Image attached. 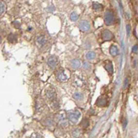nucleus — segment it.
<instances>
[{"mask_svg":"<svg viewBox=\"0 0 138 138\" xmlns=\"http://www.w3.org/2000/svg\"><path fill=\"white\" fill-rule=\"evenodd\" d=\"M68 119L69 121H70L72 123H76L79 121V117H80V112L78 110H72L69 111L67 114Z\"/></svg>","mask_w":138,"mask_h":138,"instance_id":"obj_1","label":"nucleus"},{"mask_svg":"<svg viewBox=\"0 0 138 138\" xmlns=\"http://www.w3.org/2000/svg\"><path fill=\"white\" fill-rule=\"evenodd\" d=\"M115 22V17L112 12L111 11H107L104 15V22L106 25L110 26L112 25Z\"/></svg>","mask_w":138,"mask_h":138,"instance_id":"obj_2","label":"nucleus"},{"mask_svg":"<svg viewBox=\"0 0 138 138\" xmlns=\"http://www.w3.org/2000/svg\"><path fill=\"white\" fill-rule=\"evenodd\" d=\"M46 95L51 102L56 99V93H55V89L52 88H49L46 92Z\"/></svg>","mask_w":138,"mask_h":138,"instance_id":"obj_3","label":"nucleus"},{"mask_svg":"<svg viewBox=\"0 0 138 138\" xmlns=\"http://www.w3.org/2000/svg\"><path fill=\"white\" fill-rule=\"evenodd\" d=\"M57 63H58V58L55 55H51L47 60V64L51 68H55Z\"/></svg>","mask_w":138,"mask_h":138,"instance_id":"obj_4","label":"nucleus"},{"mask_svg":"<svg viewBox=\"0 0 138 138\" xmlns=\"http://www.w3.org/2000/svg\"><path fill=\"white\" fill-rule=\"evenodd\" d=\"M79 29L83 32H88L90 30V24L87 21H82L79 25Z\"/></svg>","mask_w":138,"mask_h":138,"instance_id":"obj_5","label":"nucleus"},{"mask_svg":"<svg viewBox=\"0 0 138 138\" xmlns=\"http://www.w3.org/2000/svg\"><path fill=\"white\" fill-rule=\"evenodd\" d=\"M102 37L104 39V41H110L113 38V34L110 31L105 30L102 33Z\"/></svg>","mask_w":138,"mask_h":138,"instance_id":"obj_6","label":"nucleus"},{"mask_svg":"<svg viewBox=\"0 0 138 138\" xmlns=\"http://www.w3.org/2000/svg\"><path fill=\"white\" fill-rule=\"evenodd\" d=\"M56 78H57V79L61 82L66 81L67 80V76L65 75V74L64 73V70H62V69H60V70L57 71Z\"/></svg>","mask_w":138,"mask_h":138,"instance_id":"obj_7","label":"nucleus"},{"mask_svg":"<svg viewBox=\"0 0 138 138\" xmlns=\"http://www.w3.org/2000/svg\"><path fill=\"white\" fill-rule=\"evenodd\" d=\"M107 103H108V100H107L106 97L101 96L98 98V99H97L96 105L98 107H104V106H106Z\"/></svg>","mask_w":138,"mask_h":138,"instance_id":"obj_8","label":"nucleus"},{"mask_svg":"<svg viewBox=\"0 0 138 138\" xmlns=\"http://www.w3.org/2000/svg\"><path fill=\"white\" fill-rule=\"evenodd\" d=\"M80 65H81V62H80V60L79 59H74L73 60H71L70 62V66L71 68H73V69H78V68L80 67Z\"/></svg>","mask_w":138,"mask_h":138,"instance_id":"obj_9","label":"nucleus"},{"mask_svg":"<svg viewBox=\"0 0 138 138\" xmlns=\"http://www.w3.org/2000/svg\"><path fill=\"white\" fill-rule=\"evenodd\" d=\"M36 42H37V44L40 46H44V45L46 43V37H45V36H43V35H40V36L37 37V39H36Z\"/></svg>","mask_w":138,"mask_h":138,"instance_id":"obj_10","label":"nucleus"},{"mask_svg":"<svg viewBox=\"0 0 138 138\" xmlns=\"http://www.w3.org/2000/svg\"><path fill=\"white\" fill-rule=\"evenodd\" d=\"M44 123L47 127H49V128L54 127V121H53L51 118H50V117H47V118L45 119Z\"/></svg>","mask_w":138,"mask_h":138,"instance_id":"obj_11","label":"nucleus"},{"mask_svg":"<svg viewBox=\"0 0 138 138\" xmlns=\"http://www.w3.org/2000/svg\"><path fill=\"white\" fill-rule=\"evenodd\" d=\"M105 69H107V71L108 72L109 74H112L113 73V67H112V64L111 61H108L106 64H105Z\"/></svg>","mask_w":138,"mask_h":138,"instance_id":"obj_12","label":"nucleus"},{"mask_svg":"<svg viewBox=\"0 0 138 138\" xmlns=\"http://www.w3.org/2000/svg\"><path fill=\"white\" fill-rule=\"evenodd\" d=\"M58 124L60 127H67L68 126H69V121H68V119L65 117V118H63L61 119V120H60L58 121Z\"/></svg>","mask_w":138,"mask_h":138,"instance_id":"obj_13","label":"nucleus"},{"mask_svg":"<svg viewBox=\"0 0 138 138\" xmlns=\"http://www.w3.org/2000/svg\"><path fill=\"white\" fill-rule=\"evenodd\" d=\"M110 54L112 55V56H116L118 54V48L114 46V45H112V46L110 47Z\"/></svg>","mask_w":138,"mask_h":138,"instance_id":"obj_14","label":"nucleus"},{"mask_svg":"<svg viewBox=\"0 0 138 138\" xmlns=\"http://www.w3.org/2000/svg\"><path fill=\"white\" fill-rule=\"evenodd\" d=\"M96 57V53L94 52V51H88L87 54H86V58H87L88 60H94V58Z\"/></svg>","mask_w":138,"mask_h":138,"instance_id":"obj_15","label":"nucleus"},{"mask_svg":"<svg viewBox=\"0 0 138 138\" xmlns=\"http://www.w3.org/2000/svg\"><path fill=\"white\" fill-rule=\"evenodd\" d=\"M80 135H81V131H80V129L79 128L75 129L71 133V136L73 138H79L80 137Z\"/></svg>","mask_w":138,"mask_h":138,"instance_id":"obj_16","label":"nucleus"},{"mask_svg":"<svg viewBox=\"0 0 138 138\" xmlns=\"http://www.w3.org/2000/svg\"><path fill=\"white\" fill-rule=\"evenodd\" d=\"M6 11V4L4 2L0 1V15L3 14Z\"/></svg>","mask_w":138,"mask_h":138,"instance_id":"obj_17","label":"nucleus"},{"mask_svg":"<svg viewBox=\"0 0 138 138\" xmlns=\"http://www.w3.org/2000/svg\"><path fill=\"white\" fill-rule=\"evenodd\" d=\"M8 40H9L10 42L14 43L17 42V37H16V36L14 34H9V36H8Z\"/></svg>","mask_w":138,"mask_h":138,"instance_id":"obj_18","label":"nucleus"},{"mask_svg":"<svg viewBox=\"0 0 138 138\" xmlns=\"http://www.w3.org/2000/svg\"><path fill=\"white\" fill-rule=\"evenodd\" d=\"M73 97H74V98H75V99H76V100H81L82 98H83L84 96H83V94H80V93L76 92V93H75V94H74Z\"/></svg>","mask_w":138,"mask_h":138,"instance_id":"obj_19","label":"nucleus"},{"mask_svg":"<svg viewBox=\"0 0 138 138\" xmlns=\"http://www.w3.org/2000/svg\"><path fill=\"white\" fill-rule=\"evenodd\" d=\"M70 19L72 21H77L79 19V15L76 12H73L71 14H70Z\"/></svg>","mask_w":138,"mask_h":138,"instance_id":"obj_20","label":"nucleus"},{"mask_svg":"<svg viewBox=\"0 0 138 138\" xmlns=\"http://www.w3.org/2000/svg\"><path fill=\"white\" fill-rule=\"evenodd\" d=\"M93 8H94V10H101L103 9V5H101L100 3H98L94 2V4H93Z\"/></svg>","mask_w":138,"mask_h":138,"instance_id":"obj_21","label":"nucleus"},{"mask_svg":"<svg viewBox=\"0 0 138 138\" xmlns=\"http://www.w3.org/2000/svg\"><path fill=\"white\" fill-rule=\"evenodd\" d=\"M81 125L83 126L84 128L88 127V125H89V121H88V118H84V119H83V121H82V122H81Z\"/></svg>","mask_w":138,"mask_h":138,"instance_id":"obj_22","label":"nucleus"},{"mask_svg":"<svg viewBox=\"0 0 138 138\" xmlns=\"http://www.w3.org/2000/svg\"><path fill=\"white\" fill-rule=\"evenodd\" d=\"M128 84H129V79L127 77V78L125 79V80H124V84H123V88H127V86H128Z\"/></svg>","mask_w":138,"mask_h":138,"instance_id":"obj_23","label":"nucleus"},{"mask_svg":"<svg viewBox=\"0 0 138 138\" xmlns=\"http://www.w3.org/2000/svg\"><path fill=\"white\" fill-rule=\"evenodd\" d=\"M127 35L130 36V33H131V26L129 24L127 25Z\"/></svg>","mask_w":138,"mask_h":138,"instance_id":"obj_24","label":"nucleus"},{"mask_svg":"<svg viewBox=\"0 0 138 138\" xmlns=\"http://www.w3.org/2000/svg\"><path fill=\"white\" fill-rule=\"evenodd\" d=\"M84 69H89V68H90V65H88L87 62H84Z\"/></svg>","mask_w":138,"mask_h":138,"instance_id":"obj_25","label":"nucleus"},{"mask_svg":"<svg viewBox=\"0 0 138 138\" xmlns=\"http://www.w3.org/2000/svg\"><path fill=\"white\" fill-rule=\"evenodd\" d=\"M133 52L135 53H137V45H135V46H133V49H132Z\"/></svg>","mask_w":138,"mask_h":138,"instance_id":"obj_26","label":"nucleus"},{"mask_svg":"<svg viewBox=\"0 0 138 138\" xmlns=\"http://www.w3.org/2000/svg\"><path fill=\"white\" fill-rule=\"evenodd\" d=\"M32 138H40V137H39V135L38 134H33V135H32Z\"/></svg>","mask_w":138,"mask_h":138,"instance_id":"obj_27","label":"nucleus"},{"mask_svg":"<svg viewBox=\"0 0 138 138\" xmlns=\"http://www.w3.org/2000/svg\"><path fill=\"white\" fill-rule=\"evenodd\" d=\"M2 42V37H1V36H0V42Z\"/></svg>","mask_w":138,"mask_h":138,"instance_id":"obj_28","label":"nucleus"}]
</instances>
